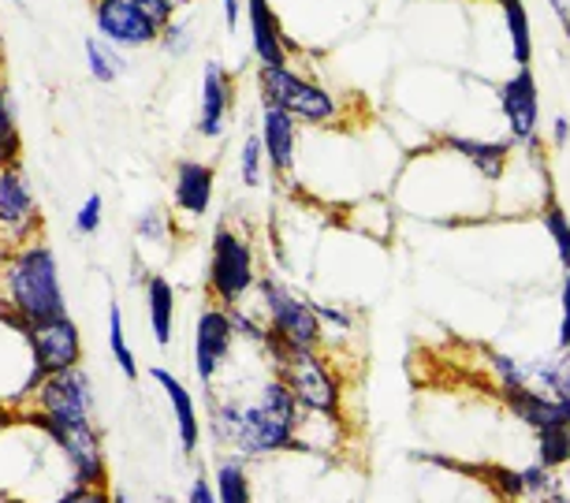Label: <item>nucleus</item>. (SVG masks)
<instances>
[{"label": "nucleus", "instance_id": "nucleus-1", "mask_svg": "<svg viewBox=\"0 0 570 503\" xmlns=\"http://www.w3.org/2000/svg\"><path fill=\"white\" fill-rule=\"evenodd\" d=\"M306 406L279 377H268L257 388L254 403H213L209 433L220 447H232L239 458H265L303 447L298 430L306 422Z\"/></svg>", "mask_w": 570, "mask_h": 503}, {"label": "nucleus", "instance_id": "nucleus-2", "mask_svg": "<svg viewBox=\"0 0 570 503\" xmlns=\"http://www.w3.org/2000/svg\"><path fill=\"white\" fill-rule=\"evenodd\" d=\"M4 303L23 325H46V320L68 317V298H63V280L57 254L46 243H27L12 250L4 269Z\"/></svg>", "mask_w": 570, "mask_h": 503}, {"label": "nucleus", "instance_id": "nucleus-3", "mask_svg": "<svg viewBox=\"0 0 570 503\" xmlns=\"http://www.w3.org/2000/svg\"><path fill=\"white\" fill-rule=\"evenodd\" d=\"M257 90H262L265 105L292 112L295 120L306 124L336 120V98L325 87H317V82L295 75L292 68H257Z\"/></svg>", "mask_w": 570, "mask_h": 503}, {"label": "nucleus", "instance_id": "nucleus-4", "mask_svg": "<svg viewBox=\"0 0 570 503\" xmlns=\"http://www.w3.org/2000/svg\"><path fill=\"white\" fill-rule=\"evenodd\" d=\"M254 284H257V269H254L250 243L228 220L217 224V231H213V258H209V292L224 306H239Z\"/></svg>", "mask_w": 570, "mask_h": 503}, {"label": "nucleus", "instance_id": "nucleus-5", "mask_svg": "<svg viewBox=\"0 0 570 503\" xmlns=\"http://www.w3.org/2000/svg\"><path fill=\"white\" fill-rule=\"evenodd\" d=\"M257 292H262L265 314H268V328L276 332L292 351H317L321 347V317L314 303H303L292 287H284L273 276H262L257 280Z\"/></svg>", "mask_w": 570, "mask_h": 503}, {"label": "nucleus", "instance_id": "nucleus-6", "mask_svg": "<svg viewBox=\"0 0 570 503\" xmlns=\"http://www.w3.org/2000/svg\"><path fill=\"white\" fill-rule=\"evenodd\" d=\"M500 388H525L548 400H570V351H556L544 358L489 355Z\"/></svg>", "mask_w": 570, "mask_h": 503}, {"label": "nucleus", "instance_id": "nucleus-7", "mask_svg": "<svg viewBox=\"0 0 570 503\" xmlns=\"http://www.w3.org/2000/svg\"><path fill=\"white\" fill-rule=\"evenodd\" d=\"M279 377L287 381V388L298 395V403L306 406L309 414L332 417L336 422L343 411V388L340 377L325 366V358L317 351H295L287 358V366L279 369Z\"/></svg>", "mask_w": 570, "mask_h": 503}, {"label": "nucleus", "instance_id": "nucleus-8", "mask_svg": "<svg viewBox=\"0 0 570 503\" xmlns=\"http://www.w3.org/2000/svg\"><path fill=\"white\" fill-rule=\"evenodd\" d=\"M41 213H38V198L35 187H30L27 168L19 165H4L0 168V239H4L12 250L30 243V235L38 231Z\"/></svg>", "mask_w": 570, "mask_h": 503}, {"label": "nucleus", "instance_id": "nucleus-9", "mask_svg": "<svg viewBox=\"0 0 570 503\" xmlns=\"http://www.w3.org/2000/svg\"><path fill=\"white\" fill-rule=\"evenodd\" d=\"M38 414L46 422H94V384L90 373L75 366L68 373H52L38 388Z\"/></svg>", "mask_w": 570, "mask_h": 503}, {"label": "nucleus", "instance_id": "nucleus-10", "mask_svg": "<svg viewBox=\"0 0 570 503\" xmlns=\"http://www.w3.org/2000/svg\"><path fill=\"white\" fill-rule=\"evenodd\" d=\"M94 27H98V38L112 41L116 49H138L160 41V27L135 0H98L94 4Z\"/></svg>", "mask_w": 570, "mask_h": 503}, {"label": "nucleus", "instance_id": "nucleus-11", "mask_svg": "<svg viewBox=\"0 0 570 503\" xmlns=\"http://www.w3.org/2000/svg\"><path fill=\"white\" fill-rule=\"evenodd\" d=\"M52 441L68 455V463L79 477V485L105 489V455H101V433L94 422H46Z\"/></svg>", "mask_w": 570, "mask_h": 503}, {"label": "nucleus", "instance_id": "nucleus-12", "mask_svg": "<svg viewBox=\"0 0 570 503\" xmlns=\"http://www.w3.org/2000/svg\"><path fill=\"white\" fill-rule=\"evenodd\" d=\"M232 344H235V325L232 314L220 306H209L198 314L195 325V373L202 381V388H209L217 381V373L224 362L232 358Z\"/></svg>", "mask_w": 570, "mask_h": 503}, {"label": "nucleus", "instance_id": "nucleus-13", "mask_svg": "<svg viewBox=\"0 0 570 503\" xmlns=\"http://www.w3.org/2000/svg\"><path fill=\"white\" fill-rule=\"evenodd\" d=\"M30 347H35V358L46 377L52 373H68L79 366L82 358V336H79V325L68 317H57V320H46V325H30Z\"/></svg>", "mask_w": 570, "mask_h": 503}, {"label": "nucleus", "instance_id": "nucleus-14", "mask_svg": "<svg viewBox=\"0 0 570 503\" xmlns=\"http://www.w3.org/2000/svg\"><path fill=\"white\" fill-rule=\"evenodd\" d=\"M500 105L508 116L511 138L514 142H530L537 138V116H541V98H537V82L530 68H519L514 79H508L500 87Z\"/></svg>", "mask_w": 570, "mask_h": 503}, {"label": "nucleus", "instance_id": "nucleus-15", "mask_svg": "<svg viewBox=\"0 0 570 503\" xmlns=\"http://www.w3.org/2000/svg\"><path fill=\"white\" fill-rule=\"evenodd\" d=\"M500 403L508 406V414L519 417L533 436L559 430V425H570V400H548V395H537L525 388H500Z\"/></svg>", "mask_w": 570, "mask_h": 503}, {"label": "nucleus", "instance_id": "nucleus-16", "mask_svg": "<svg viewBox=\"0 0 570 503\" xmlns=\"http://www.w3.org/2000/svg\"><path fill=\"white\" fill-rule=\"evenodd\" d=\"M235 90H232V75L224 71L220 60H206L202 68V109H198V131L206 138H220L228 127Z\"/></svg>", "mask_w": 570, "mask_h": 503}, {"label": "nucleus", "instance_id": "nucleus-17", "mask_svg": "<svg viewBox=\"0 0 570 503\" xmlns=\"http://www.w3.org/2000/svg\"><path fill=\"white\" fill-rule=\"evenodd\" d=\"M262 142H265V157H268V165H273V172L292 176L295 154H298V120L295 116L276 109V105H265L262 109Z\"/></svg>", "mask_w": 570, "mask_h": 503}, {"label": "nucleus", "instance_id": "nucleus-18", "mask_svg": "<svg viewBox=\"0 0 570 503\" xmlns=\"http://www.w3.org/2000/svg\"><path fill=\"white\" fill-rule=\"evenodd\" d=\"M149 377H154L160 384V392L168 395V406H171V414H176V430H179L183 452L195 455L198 444H202V417H198L195 395H190L187 384H183L176 373H168L165 366H154V369H149Z\"/></svg>", "mask_w": 570, "mask_h": 503}, {"label": "nucleus", "instance_id": "nucleus-19", "mask_svg": "<svg viewBox=\"0 0 570 503\" xmlns=\"http://www.w3.org/2000/svg\"><path fill=\"white\" fill-rule=\"evenodd\" d=\"M213 187H217V176H213L209 165H202V160H179L171 201L187 217H206L213 206Z\"/></svg>", "mask_w": 570, "mask_h": 503}, {"label": "nucleus", "instance_id": "nucleus-20", "mask_svg": "<svg viewBox=\"0 0 570 503\" xmlns=\"http://www.w3.org/2000/svg\"><path fill=\"white\" fill-rule=\"evenodd\" d=\"M246 19H250L254 57L262 60V68H287V46L268 0H246Z\"/></svg>", "mask_w": 570, "mask_h": 503}, {"label": "nucleus", "instance_id": "nucleus-21", "mask_svg": "<svg viewBox=\"0 0 570 503\" xmlns=\"http://www.w3.org/2000/svg\"><path fill=\"white\" fill-rule=\"evenodd\" d=\"M448 149H455L459 157H466L489 184H497L503 176V165H508L511 154V138H497V142H481V138H462V135H448L444 138Z\"/></svg>", "mask_w": 570, "mask_h": 503}, {"label": "nucleus", "instance_id": "nucleus-22", "mask_svg": "<svg viewBox=\"0 0 570 503\" xmlns=\"http://www.w3.org/2000/svg\"><path fill=\"white\" fill-rule=\"evenodd\" d=\"M146 314H149V332H154V344L168 347L171 332H176V292L165 276H146Z\"/></svg>", "mask_w": 570, "mask_h": 503}, {"label": "nucleus", "instance_id": "nucleus-23", "mask_svg": "<svg viewBox=\"0 0 570 503\" xmlns=\"http://www.w3.org/2000/svg\"><path fill=\"white\" fill-rule=\"evenodd\" d=\"M82 49H86V68H90L94 79L105 82V87H109V82H116L127 71V57L112 46V41L90 34V38L82 41Z\"/></svg>", "mask_w": 570, "mask_h": 503}, {"label": "nucleus", "instance_id": "nucleus-24", "mask_svg": "<svg viewBox=\"0 0 570 503\" xmlns=\"http://www.w3.org/2000/svg\"><path fill=\"white\" fill-rule=\"evenodd\" d=\"M217 503H254V492H250V477H246V466L239 455L224 458L217 466Z\"/></svg>", "mask_w": 570, "mask_h": 503}, {"label": "nucleus", "instance_id": "nucleus-25", "mask_svg": "<svg viewBox=\"0 0 570 503\" xmlns=\"http://www.w3.org/2000/svg\"><path fill=\"white\" fill-rule=\"evenodd\" d=\"M109 351H112V362L120 366V373L127 381H138V358L131 344H127V332H124V309L120 303H109Z\"/></svg>", "mask_w": 570, "mask_h": 503}, {"label": "nucleus", "instance_id": "nucleus-26", "mask_svg": "<svg viewBox=\"0 0 570 503\" xmlns=\"http://www.w3.org/2000/svg\"><path fill=\"white\" fill-rule=\"evenodd\" d=\"M503 16H508V30H511L514 60H519V68H530L533 41H530V16H525L522 0H503Z\"/></svg>", "mask_w": 570, "mask_h": 503}, {"label": "nucleus", "instance_id": "nucleus-27", "mask_svg": "<svg viewBox=\"0 0 570 503\" xmlns=\"http://www.w3.org/2000/svg\"><path fill=\"white\" fill-rule=\"evenodd\" d=\"M537 463L556 470L570 466V425H559V430L537 433Z\"/></svg>", "mask_w": 570, "mask_h": 503}, {"label": "nucleus", "instance_id": "nucleus-28", "mask_svg": "<svg viewBox=\"0 0 570 503\" xmlns=\"http://www.w3.org/2000/svg\"><path fill=\"white\" fill-rule=\"evenodd\" d=\"M544 231L552 235V243H556V254H559V265H563V273H570V220H567V213L556 206V201L544 209Z\"/></svg>", "mask_w": 570, "mask_h": 503}, {"label": "nucleus", "instance_id": "nucleus-29", "mask_svg": "<svg viewBox=\"0 0 570 503\" xmlns=\"http://www.w3.org/2000/svg\"><path fill=\"white\" fill-rule=\"evenodd\" d=\"M262 157H265V142L262 135H250L243 142V154H239V168H243V184L246 187H262Z\"/></svg>", "mask_w": 570, "mask_h": 503}, {"label": "nucleus", "instance_id": "nucleus-30", "mask_svg": "<svg viewBox=\"0 0 570 503\" xmlns=\"http://www.w3.org/2000/svg\"><path fill=\"white\" fill-rule=\"evenodd\" d=\"M135 235H138V243H165L168 239V217H165V209H146L142 217L135 220Z\"/></svg>", "mask_w": 570, "mask_h": 503}, {"label": "nucleus", "instance_id": "nucleus-31", "mask_svg": "<svg viewBox=\"0 0 570 503\" xmlns=\"http://www.w3.org/2000/svg\"><path fill=\"white\" fill-rule=\"evenodd\" d=\"M101 220H105V198L101 195H90L75 213V231L79 235H94L101 231Z\"/></svg>", "mask_w": 570, "mask_h": 503}, {"label": "nucleus", "instance_id": "nucleus-32", "mask_svg": "<svg viewBox=\"0 0 570 503\" xmlns=\"http://www.w3.org/2000/svg\"><path fill=\"white\" fill-rule=\"evenodd\" d=\"M190 41H195V34H190L187 23H168L165 30H160V46L168 49V57H187Z\"/></svg>", "mask_w": 570, "mask_h": 503}, {"label": "nucleus", "instance_id": "nucleus-33", "mask_svg": "<svg viewBox=\"0 0 570 503\" xmlns=\"http://www.w3.org/2000/svg\"><path fill=\"white\" fill-rule=\"evenodd\" d=\"M559 351H570V273L563 276V287H559Z\"/></svg>", "mask_w": 570, "mask_h": 503}, {"label": "nucleus", "instance_id": "nucleus-34", "mask_svg": "<svg viewBox=\"0 0 570 503\" xmlns=\"http://www.w3.org/2000/svg\"><path fill=\"white\" fill-rule=\"evenodd\" d=\"M142 12L154 19V23L165 30L168 23H171V16H176V0H135Z\"/></svg>", "mask_w": 570, "mask_h": 503}, {"label": "nucleus", "instance_id": "nucleus-35", "mask_svg": "<svg viewBox=\"0 0 570 503\" xmlns=\"http://www.w3.org/2000/svg\"><path fill=\"white\" fill-rule=\"evenodd\" d=\"M52 503H112V496L98 485H79V489H71L68 496H60Z\"/></svg>", "mask_w": 570, "mask_h": 503}, {"label": "nucleus", "instance_id": "nucleus-36", "mask_svg": "<svg viewBox=\"0 0 570 503\" xmlns=\"http://www.w3.org/2000/svg\"><path fill=\"white\" fill-rule=\"evenodd\" d=\"M314 309H317V317H321V320H328L332 328H343V332L351 328V314H347V309L328 306V303H314Z\"/></svg>", "mask_w": 570, "mask_h": 503}, {"label": "nucleus", "instance_id": "nucleus-37", "mask_svg": "<svg viewBox=\"0 0 570 503\" xmlns=\"http://www.w3.org/2000/svg\"><path fill=\"white\" fill-rule=\"evenodd\" d=\"M190 503H217V492H213L206 474H198L195 481H190Z\"/></svg>", "mask_w": 570, "mask_h": 503}, {"label": "nucleus", "instance_id": "nucleus-38", "mask_svg": "<svg viewBox=\"0 0 570 503\" xmlns=\"http://www.w3.org/2000/svg\"><path fill=\"white\" fill-rule=\"evenodd\" d=\"M224 27H228V34L239 30V0H224Z\"/></svg>", "mask_w": 570, "mask_h": 503}, {"label": "nucleus", "instance_id": "nucleus-39", "mask_svg": "<svg viewBox=\"0 0 570 503\" xmlns=\"http://www.w3.org/2000/svg\"><path fill=\"white\" fill-rule=\"evenodd\" d=\"M552 138H556V146H567V138H570V120H567V116H556Z\"/></svg>", "mask_w": 570, "mask_h": 503}, {"label": "nucleus", "instance_id": "nucleus-40", "mask_svg": "<svg viewBox=\"0 0 570 503\" xmlns=\"http://www.w3.org/2000/svg\"><path fill=\"white\" fill-rule=\"evenodd\" d=\"M530 503H570V496L556 485L552 492H544V496H537V500H530Z\"/></svg>", "mask_w": 570, "mask_h": 503}, {"label": "nucleus", "instance_id": "nucleus-41", "mask_svg": "<svg viewBox=\"0 0 570 503\" xmlns=\"http://www.w3.org/2000/svg\"><path fill=\"white\" fill-rule=\"evenodd\" d=\"M8 258H12V246L0 239V276H4V269H8Z\"/></svg>", "mask_w": 570, "mask_h": 503}, {"label": "nucleus", "instance_id": "nucleus-42", "mask_svg": "<svg viewBox=\"0 0 570 503\" xmlns=\"http://www.w3.org/2000/svg\"><path fill=\"white\" fill-rule=\"evenodd\" d=\"M112 503H131V500H127V492H124V489H116V492H112Z\"/></svg>", "mask_w": 570, "mask_h": 503}]
</instances>
